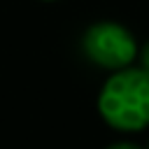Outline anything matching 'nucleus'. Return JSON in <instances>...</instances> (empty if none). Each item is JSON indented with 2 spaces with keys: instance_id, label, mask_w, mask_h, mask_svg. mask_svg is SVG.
Listing matches in <instances>:
<instances>
[{
  "instance_id": "5",
  "label": "nucleus",
  "mask_w": 149,
  "mask_h": 149,
  "mask_svg": "<svg viewBox=\"0 0 149 149\" xmlns=\"http://www.w3.org/2000/svg\"><path fill=\"white\" fill-rule=\"evenodd\" d=\"M42 2H56V0H42Z\"/></svg>"
},
{
  "instance_id": "4",
  "label": "nucleus",
  "mask_w": 149,
  "mask_h": 149,
  "mask_svg": "<svg viewBox=\"0 0 149 149\" xmlns=\"http://www.w3.org/2000/svg\"><path fill=\"white\" fill-rule=\"evenodd\" d=\"M105 149H142V147H140V144H135V142L121 140V142H114V144H109V147H105Z\"/></svg>"
},
{
  "instance_id": "6",
  "label": "nucleus",
  "mask_w": 149,
  "mask_h": 149,
  "mask_svg": "<svg viewBox=\"0 0 149 149\" xmlns=\"http://www.w3.org/2000/svg\"><path fill=\"white\" fill-rule=\"evenodd\" d=\"M147 149H149V147H147Z\"/></svg>"
},
{
  "instance_id": "3",
  "label": "nucleus",
  "mask_w": 149,
  "mask_h": 149,
  "mask_svg": "<svg viewBox=\"0 0 149 149\" xmlns=\"http://www.w3.org/2000/svg\"><path fill=\"white\" fill-rule=\"evenodd\" d=\"M137 61H140V65H137V68H142V70L149 74V40L140 47V51H137Z\"/></svg>"
},
{
  "instance_id": "2",
  "label": "nucleus",
  "mask_w": 149,
  "mask_h": 149,
  "mask_svg": "<svg viewBox=\"0 0 149 149\" xmlns=\"http://www.w3.org/2000/svg\"><path fill=\"white\" fill-rule=\"evenodd\" d=\"M84 56L105 70H123L137 61V40L119 21H95L81 35Z\"/></svg>"
},
{
  "instance_id": "1",
  "label": "nucleus",
  "mask_w": 149,
  "mask_h": 149,
  "mask_svg": "<svg viewBox=\"0 0 149 149\" xmlns=\"http://www.w3.org/2000/svg\"><path fill=\"white\" fill-rule=\"evenodd\" d=\"M100 119L119 133H140L149 128V74L142 68L112 72L98 93Z\"/></svg>"
}]
</instances>
